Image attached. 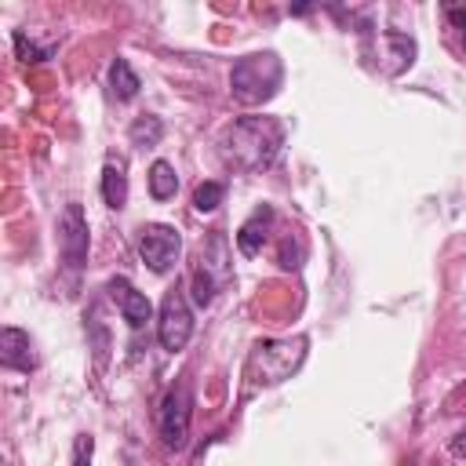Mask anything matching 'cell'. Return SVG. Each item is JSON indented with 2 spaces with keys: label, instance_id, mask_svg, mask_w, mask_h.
I'll list each match as a JSON object with an SVG mask.
<instances>
[{
  "label": "cell",
  "instance_id": "4",
  "mask_svg": "<svg viewBox=\"0 0 466 466\" xmlns=\"http://www.w3.org/2000/svg\"><path fill=\"white\" fill-rule=\"evenodd\" d=\"M226 280H229V248H226L222 233H211L208 244L197 255V266H193V302L197 306H211L215 291Z\"/></svg>",
  "mask_w": 466,
  "mask_h": 466
},
{
  "label": "cell",
  "instance_id": "18",
  "mask_svg": "<svg viewBox=\"0 0 466 466\" xmlns=\"http://www.w3.org/2000/svg\"><path fill=\"white\" fill-rule=\"evenodd\" d=\"M277 262H280L284 269H299V266H302V240H299L295 233H288V237L280 240V251H277Z\"/></svg>",
  "mask_w": 466,
  "mask_h": 466
},
{
  "label": "cell",
  "instance_id": "9",
  "mask_svg": "<svg viewBox=\"0 0 466 466\" xmlns=\"http://www.w3.org/2000/svg\"><path fill=\"white\" fill-rule=\"evenodd\" d=\"M109 295H113V302L120 306V313H124V320H127L131 328H146V324L153 320L149 299H146L127 277H113V280H109Z\"/></svg>",
  "mask_w": 466,
  "mask_h": 466
},
{
  "label": "cell",
  "instance_id": "12",
  "mask_svg": "<svg viewBox=\"0 0 466 466\" xmlns=\"http://www.w3.org/2000/svg\"><path fill=\"white\" fill-rule=\"evenodd\" d=\"M102 200H106L109 208H124V204H127L124 160H106V167H102Z\"/></svg>",
  "mask_w": 466,
  "mask_h": 466
},
{
  "label": "cell",
  "instance_id": "3",
  "mask_svg": "<svg viewBox=\"0 0 466 466\" xmlns=\"http://www.w3.org/2000/svg\"><path fill=\"white\" fill-rule=\"evenodd\" d=\"M306 357V339H266L248 357V379L255 386L284 382Z\"/></svg>",
  "mask_w": 466,
  "mask_h": 466
},
{
  "label": "cell",
  "instance_id": "15",
  "mask_svg": "<svg viewBox=\"0 0 466 466\" xmlns=\"http://www.w3.org/2000/svg\"><path fill=\"white\" fill-rule=\"evenodd\" d=\"M127 138H131V146L149 149V146H157V142L164 138V120H160V116H138V120L127 127Z\"/></svg>",
  "mask_w": 466,
  "mask_h": 466
},
{
  "label": "cell",
  "instance_id": "2",
  "mask_svg": "<svg viewBox=\"0 0 466 466\" xmlns=\"http://www.w3.org/2000/svg\"><path fill=\"white\" fill-rule=\"evenodd\" d=\"M284 80V66L273 51H258V55H244L233 62L229 73V91L240 106H262L280 91Z\"/></svg>",
  "mask_w": 466,
  "mask_h": 466
},
{
  "label": "cell",
  "instance_id": "19",
  "mask_svg": "<svg viewBox=\"0 0 466 466\" xmlns=\"http://www.w3.org/2000/svg\"><path fill=\"white\" fill-rule=\"evenodd\" d=\"M444 15H448V25H451V33L459 36L462 55H466V7H444Z\"/></svg>",
  "mask_w": 466,
  "mask_h": 466
},
{
  "label": "cell",
  "instance_id": "16",
  "mask_svg": "<svg viewBox=\"0 0 466 466\" xmlns=\"http://www.w3.org/2000/svg\"><path fill=\"white\" fill-rule=\"evenodd\" d=\"M222 197H226V186L215 182V178H208V182H200V186L193 189V208H197L200 215H208V211H215V208L222 204Z\"/></svg>",
  "mask_w": 466,
  "mask_h": 466
},
{
  "label": "cell",
  "instance_id": "13",
  "mask_svg": "<svg viewBox=\"0 0 466 466\" xmlns=\"http://www.w3.org/2000/svg\"><path fill=\"white\" fill-rule=\"evenodd\" d=\"M109 87H113V95L120 98V102H127V98H135L138 95V76H135V69L127 66V58H113L109 62Z\"/></svg>",
  "mask_w": 466,
  "mask_h": 466
},
{
  "label": "cell",
  "instance_id": "8",
  "mask_svg": "<svg viewBox=\"0 0 466 466\" xmlns=\"http://www.w3.org/2000/svg\"><path fill=\"white\" fill-rule=\"evenodd\" d=\"M58 251L69 269H80L87 262V218L80 204H66L58 215Z\"/></svg>",
  "mask_w": 466,
  "mask_h": 466
},
{
  "label": "cell",
  "instance_id": "20",
  "mask_svg": "<svg viewBox=\"0 0 466 466\" xmlns=\"http://www.w3.org/2000/svg\"><path fill=\"white\" fill-rule=\"evenodd\" d=\"M91 451H95V441L87 433H80L73 441V466H91Z\"/></svg>",
  "mask_w": 466,
  "mask_h": 466
},
{
  "label": "cell",
  "instance_id": "10",
  "mask_svg": "<svg viewBox=\"0 0 466 466\" xmlns=\"http://www.w3.org/2000/svg\"><path fill=\"white\" fill-rule=\"evenodd\" d=\"M0 364L11 371H33L36 357H33V342L22 328H4L0 331Z\"/></svg>",
  "mask_w": 466,
  "mask_h": 466
},
{
  "label": "cell",
  "instance_id": "7",
  "mask_svg": "<svg viewBox=\"0 0 466 466\" xmlns=\"http://www.w3.org/2000/svg\"><path fill=\"white\" fill-rule=\"evenodd\" d=\"M178 251H182V237H178L175 226L149 222V226L138 229V255L153 273H167L178 262Z\"/></svg>",
  "mask_w": 466,
  "mask_h": 466
},
{
  "label": "cell",
  "instance_id": "14",
  "mask_svg": "<svg viewBox=\"0 0 466 466\" xmlns=\"http://www.w3.org/2000/svg\"><path fill=\"white\" fill-rule=\"evenodd\" d=\"M149 193H153V200H171L178 193V175H175V167L167 160H153V167H149Z\"/></svg>",
  "mask_w": 466,
  "mask_h": 466
},
{
  "label": "cell",
  "instance_id": "17",
  "mask_svg": "<svg viewBox=\"0 0 466 466\" xmlns=\"http://www.w3.org/2000/svg\"><path fill=\"white\" fill-rule=\"evenodd\" d=\"M55 47H58V44H36V40H29L22 29L15 33V51H18L22 62H44V58L55 55Z\"/></svg>",
  "mask_w": 466,
  "mask_h": 466
},
{
  "label": "cell",
  "instance_id": "11",
  "mask_svg": "<svg viewBox=\"0 0 466 466\" xmlns=\"http://www.w3.org/2000/svg\"><path fill=\"white\" fill-rule=\"evenodd\" d=\"M269 226H273V208H269V204L255 208L251 218L237 229V248H240L244 255H258L262 244H266V237H269Z\"/></svg>",
  "mask_w": 466,
  "mask_h": 466
},
{
  "label": "cell",
  "instance_id": "6",
  "mask_svg": "<svg viewBox=\"0 0 466 466\" xmlns=\"http://www.w3.org/2000/svg\"><path fill=\"white\" fill-rule=\"evenodd\" d=\"M193 335V313H189V302H186V291L175 284L164 302H160V317H157V339L164 350L178 353Z\"/></svg>",
  "mask_w": 466,
  "mask_h": 466
},
{
  "label": "cell",
  "instance_id": "5",
  "mask_svg": "<svg viewBox=\"0 0 466 466\" xmlns=\"http://www.w3.org/2000/svg\"><path fill=\"white\" fill-rule=\"evenodd\" d=\"M189 419H193V390H189V382L182 379V382H175V386L164 393L160 415H157L160 441H164L171 451L186 448V441H189Z\"/></svg>",
  "mask_w": 466,
  "mask_h": 466
},
{
  "label": "cell",
  "instance_id": "1",
  "mask_svg": "<svg viewBox=\"0 0 466 466\" xmlns=\"http://www.w3.org/2000/svg\"><path fill=\"white\" fill-rule=\"evenodd\" d=\"M284 146V124L277 116H240L222 135V157L240 171H262Z\"/></svg>",
  "mask_w": 466,
  "mask_h": 466
},
{
  "label": "cell",
  "instance_id": "21",
  "mask_svg": "<svg viewBox=\"0 0 466 466\" xmlns=\"http://www.w3.org/2000/svg\"><path fill=\"white\" fill-rule=\"evenodd\" d=\"M451 451H455L459 459H466V430H459V433L451 437Z\"/></svg>",
  "mask_w": 466,
  "mask_h": 466
}]
</instances>
